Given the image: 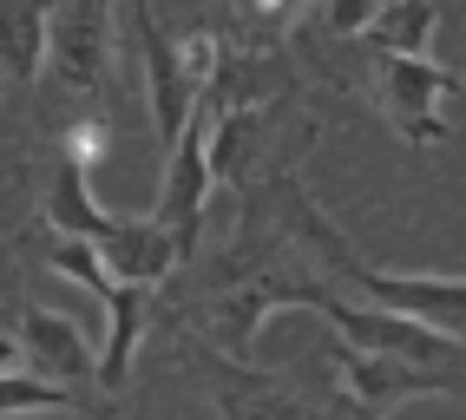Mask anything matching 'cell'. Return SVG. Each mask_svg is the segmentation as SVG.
<instances>
[{"label": "cell", "instance_id": "6", "mask_svg": "<svg viewBox=\"0 0 466 420\" xmlns=\"http://www.w3.org/2000/svg\"><path fill=\"white\" fill-rule=\"evenodd\" d=\"M126 26H132L138 53H145V79H151V138H158V152H171V145L184 138V125H191L204 85L191 79V66H184V46L171 40V26H165L158 14L132 7Z\"/></svg>", "mask_w": 466, "mask_h": 420}, {"label": "cell", "instance_id": "14", "mask_svg": "<svg viewBox=\"0 0 466 420\" xmlns=\"http://www.w3.org/2000/svg\"><path fill=\"white\" fill-rule=\"evenodd\" d=\"M66 407H92V401L73 395V387H59V381H40V375H0V420H14V414H66Z\"/></svg>", "mask_w": 466, "mask_h": 420}, {"label": "cell", "instance_id": "4", "mask_svg": "<svg viewBox=\"0 0 466 420\" xmlns=\"http://www.w3.org/2000/svg\"><path fill=\"white\" fill-rule=\"evenodd\" d=\"M309 303L335 322L341 348H355V355H388V362H414V368H453V362H460V342L433 335V328H420V322H400V315H388V309L341 303V295L322 289V283L309 289Z\"/></svg>", "mask_w": 466, "mask_h": 420}, {"label": "cell", "instance_id": "2", "mask_svg": "<svg viewBox=\"0 0 466 420\" xmlns=\"http://www.w3.org/2000/svg\"><path fill=\"white\" fill-rule=\"evenodd\" d=\"M276 197L296 210V230L322 250L329 276L349 283V289H361L368 309H388V315H400V322H420V328H433V335H447V342L466 335V276H394V269H375V263H361V256L349 250V236H341L322 210L302 197L296 177H283Z\"/></svg>", "mask_w": 466, "mask_h": 420}, {"label": "cell", "instance_id": "9", "mask_svg": "<svg viewBox=\"0 0 466 420\" xmlns=\"http://www.w3.org/2000/svg\"><path fill=\"white\" fill-rule=\"evenodd\" d=\"M14 342L26 355V375H40V381H59V387H79V381H99L92 368V342L79 335V322L73 315H59V309H40V303H26L20 322H14Z\"/></svg>", "mask_w": 466, "mask_h": 420}, {"label": "cell", "instance_id": "13", "mask_svg": "<svg viewBox=\"0 0 466 420\" xmlns=\"http://www.w3.org/2000/svg\"><path fill=\"white\" fill-rule=\"evenodd\" d=\"M46 66V7H0V73L34 85Z\"/></svg>", "mask_w": 466, "mask_h": 420}, {"label": "cell", "instance_id": "3", "mask_svg": "<svg viewBox=\"0 0 466 420\" xmlns=\"http://www.w3.org/2000/svg\"><path fill=\"white\" fill-rule=\"evenodd\" d=\"M230 105H224V93H210L198 99V112H191V125H184V138L165 152V197H158V224L177 236V256L191 263V250H198V230H204V204H210V177H217V165H210V138H217V118H224Z\"/></svg>", "mask_w": 466, "mask_h": 420}, {"label": "cell", "instance_id": "7", "mask_svg": "<svg viewBox=\"0 0 466 420\" xmlns=\"http://www.w3.org/2000/svg\"><path fill=\"white\" fill-rule=\"evenodd\" d=\"M46 59H53L59 85L99 93L112 73V14L106 7H53L46 14Z\"/></svg>", "mask_w": 466, "mask_h": 420}, {"label": "cell", "instance_id": "5", "mask_svg": "<svg viewBox=\"0 0 466 420\" xmlns=\"http://www.w3.org/2000/svg\"><path fill=\"white\" fill-rule=\"evenodd\" d=\"M460 73H447L441 59H375V105L388 112V125L408 145H441L447 138V99L460 93Z\"/></svg>", "mask_w": 466, "mask_h": 420}, {"label": "cell", "instance_id": "11", "mask_svg": "<svg viewBox=\"0 0 466 420\" xmlns=\"http://www.w3.org/2000/svg\"><path fill=\"white\" fill-rule=\"evenodd\" d=\"M106 315H112V328H106V355H99V387L112 395V387H126V375H132V355H138L145 315H151V289L118 283V295L106 303Z\"/></svg>", "mask_w": 466, "mask_h": 420}, {"label": "cell", "instance_id": "1", "mask_svg": "<svg viewBox=\"0 0 466 420\" xmlns=\"http://www.w3.org/2000/svg\"><path fill=\"white\" fill-rule=\"evenodd\" d=\"M40 210H46V224H53L59 236H73V244L99 250V263L112 269L118 283L158 289L171 269H184L177 236H171L158 217H118V210H106L99 197H92V171L66 152V145H53Z\"/></svg>", "mask_w": 466, "mask_h": 420}, {"label": "cell", "instance_id": "8", "mask_svg": "<svg viewBox=\"0 0 466 420\" xmlns=\"http://www.w3.org/2000/svg\"><path fill=\"white\" fill-rule=\"evenodd\" d=\"M335 375H341V387H349L368 414H388L394 401H408V395H447V387H466V368H414V362L355 355V348H335Z\"/></svg>", "mask_w": 466, "mask_h": 420}, {"label": "cell", "instance_id": "10", "mask_svg": "<svg viewBox=\"0 0 466 420\" xmlns=\"http://www.w3.org/2000/svg\"><path fill=\"white\" fill-rule=\"evenodd\" d=\"M204 362V387L217 395L224 420H335V414H316L302 395H289L283 381H269L257 368H237L224 355H198Z\"/></svg>", "mask_w": 466, "mask_h": 420}, {"label": "cell", "instance_id": "12", "mask_svg": "<svg viewBox=\"0 0 466 420\" xmlns=\"http://www.w3.org/2000/svg\"><path fill=\"white\" fill-rule=\"evenodd\" d=\"M433 26H441V7H414V0H388V7L368 14L361 26V40L388 53V59H427V40H433Z\"/></svg>", "mask_w": 466, "mask_h": 420}]
</instances>
